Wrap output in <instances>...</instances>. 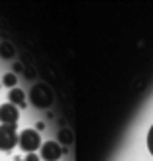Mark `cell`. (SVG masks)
<instances>
[{"label":"cell","mask_w":153,"mask_h":161,"mask_svg":"<svg viewBox=\"0 0 153 161\" xmlns=\"http://www.w3.org/2000/svg\"><path fill=\"white\" fill-rule=\"evenodd\" d=\"M30 100H31V104H34L36 108L45 110V108H49L53 104V91L45 83H37L30 91Z\"/></svg>","instance_id":"1"},{"label":"cell","mask_w":153,"mask_h":161,"mask_svg":"<svg viewBox=\"0 0 153 161\" xmlns=\"http://www.w3.org/2000/svg\"><path fill=\"white\" fill-rule=\"evenodd\" d=\"M20 147L24 151H28V153H34L36 149L41 147V136H39L37 130H31V128H26V130L20 132Z\"/></svg>","instance_id":"2"},{"label":"cell","mask_w":153,"mask_h":161,"mask_svg":"<svg viewBox=\"0 0 153 161\" xmlns=\"http://www.w3.org/2000/svg\"><path fill=\"white\" fill-rule=\"evenodd\" d=\"M20 140V134L14 124H0V149H12Z\"/></svg>","instance_id":"3"},{"label":"cell","mask_w":153,"mask_h":161,"mask_svg":"<svg viewBox=\"0 0 153 161\" xmlns=\"http://www.w3.org/2000/svg\"><path fill=\"white\" fill-rule=\"evenodd\" d=\"M61 153H63V149L57 142H45L41 143V155L39 157L43 161H59Z\"/></svg>","instance_id":"4"},{"label":"cell","mask_w":153,"mask_h":161,"mask_svg":"<svg viewBox=\"0 0 153 161\" xmlns=\"http://www.w3.org/2000/svg\"><path fill=\"white\" fill-rule=\"evenodd\" d=\"M18 118H20L18 106H14V104H10V102L0 106V122H2V124H14L16 126Z\"/></svg>","instance_id":"5"},{"label":"cell","mask_w":153,"mask_h":161,"mask_svg":"<svg viewBox=\"0 0 153 161\" xmlns=\"http://www.w3.org/2000/svg\"><path fill=\"white\" fill-rule=\"evenodd\" d=\"M8 100H10V104H14V106H26V94H24V91H20V88H12V91L8 92Z\"/></svg>","instance_id":"6"},{"label":"cell","mask_w":153,"mask_h":161,"mask_svg":"<svg viewBox=\"0 0 153 161\" xmlns=\"http://www.w3.org/2000/svg\"><path fill=\"white\" fill-rule=\"evenodd\" d=\"M14 55H16V49H14V45L10 42L0 43V57L2 59H14Z\"/></svg>","instance_id":"7"},{"label":"cell","mask_w":153,"mask_h":161,"mask_svg":"<svg viewBox=\"0 0 153 161\" xmlns=\"http://www.w3.org/2000/svg\"><path fill=\"white\" fill-rule=\"evenodd\" d=\"M59 142L63 143V146H71V143H73V132H71L69 128L59 130Z\"/></svg>","instance_id":"8"},{"label":"cell","mask_w":153,"mask_h":161,"mask_svg":"<svg viewBox=\"0 0 153 161\" xmlns=\"http://www.w3.org/2000/svg\"><path fill=\"white\" fill-rule=\"evenodd\" d=\"M16 83H18V77H16L14 73H6L4 79H2V85L10 86V88H16Z\"/></svg>","instance_id":"9"},{"label":"cell","mask_w":153,"mask_h":161,"mask_svg":"<svg viewBox=\"0 0 153 161\" xmlns=\"http://www.w3.org/2000/svg\"><path fill=\"white\" fill-rule=\"evenodd\" d=\"M147 149H149V153L153 155V126L149 128V132H147Z\"/></svg>","instance_id":"10"},{"label":"cell","mask_w":153,"mask_h":161,"mask_svg":"<svg viewBox=\"0 0 153 161\" xmlns=\"http://www.w3.org/2000/svg\"><path fill=\"white\" fill-rule=\"evenodd\" d=\"M24 161H39V155H36V153H28Z\"/></svg>","instance_id":"11"},{"label":"cell","mask_w":153,"mask_h":161,"mask_svg":"<svg viewBox=\"0 0 153 161\" xmlns=\"http://www.w3.org/2000/svg\"><path fill=\"white\" fill-rule=\"evenodd\" d=\"M22 69H24V65H22V63H14V71H18V73H20Z\"/></svg>","instance_id":"12"},{"label":"cell","mask_w":153,"mask_h":161,"mask_svg":"<svg viewBox=\"0 0 153 161\" xmlns=\"http://www.w3.org/2000/svg\"><path fill=\"white\" fill-rule=\"evenodd\" d=\"M34 75H36V73H34L31 69H30V71H26V77H28V79H30V77H34Z\"/></svg>","instance_id":"13"},{"label":"cell","mask_w":153,"mask_h":161,"mask_svg":"<svg viewBox=\"0 0 153 161\" xmlns=\"http://www.w3.org/2000/svg\"><path fill=\"white\" fill-rule=\"evenodd\" d=\"M16 161H24V159H20V157H16Z\"/></svg>","instance_id":"14"}]
</instances>
